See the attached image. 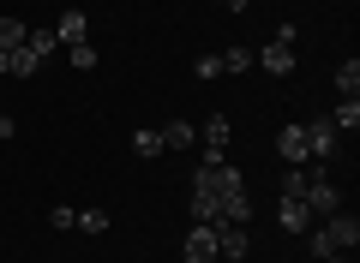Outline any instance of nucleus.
I'll use <instances>...</instances> for the list:
<instances>
[{
    "mask_svg": "<svg viewBox=\"0 0 360 263\" xmlns=\"http://www.w3.org/2000/svg\"><path fill=\"white\" fill-rule=\"evenodd\" d=\"M229 144H234L229 114H210L205 120V162H229Z\"/></svg>",
    "mask_w": 360,
    "mask_h": 263,
    "instance_id": "obj_4",
    "label": "nucleus"
},
{
    "mask_svg": "<svg viewBox=\"0 0 360 263\" xmlns=\"http://www.w3.org/2000/svg\"><path fill=\"white\" fill-rule=\"evenodd\" d=\"M37 72H42V60H37L30 48H13V54H6V78H37Z\"/></svg>",
    "mask_w": 360,
    "mask_h": 263,
    "instance_id": "obj_14",
    "label": "nucleus"
},
{
    "mask_svg": "<svg viewBox=\"0 0 360 263\" xmlns=\"http://www.w3.org/2000/svg\"><path fill=\"white\" fill-rule=\"evenodd\" d=\"M0 78H6V54H0Z\"/></svg>",
    "mask_w": 360,
    "mask_h": 263,
    "instance_id": "obj_27",
    "label": "nucleus"
},
{
    "mask_svg": "<svg viewBox=\"0 0 360 263\" xmlns=\"http://www.w3.org/2000/svg\"><path fill=\"white\" fill-rule=\"evenodd\" d=\"M222 222H234V227L252 222V191H229V198H222Z\"/></svg>",
    "mask_w": 360,
    "mask_h": 263,
    "instance_id": "obj_13",
    "label": "nucleus"
},
{
    "mask_svg": "<svg viewBox=\"0 0 360 263\" xmlns=\"http://www.w3.org/2000/svg\"><path fill=\"white\" fill-rule=\"evenodd\" d=\"M276 156H283L288 168H307V162H312V150H307V132H300V120L276 132Z\"/></svg>",
    "mask_w": 360,
    "mask_h": 263,
    "instance_id": "obj_8",
    "label": "nucleus"
},
{
    "mask_svg": "<svg viewBox=\"0 0 360 263\" xmlns=\"http://www.w3.org/2000/svg\"><path fill=\"white\" fill-rule=\"evenodd\" d=\"M25 36H30V25H25V18H0V54L25 48Z\"/></svg>",
    "mask_w": 360,
    "mask_h": 263,
    "instance_id": "obj_15",
    "label": "nucleus"
},
{
    "mask_svg": "<svg viewBox=\"0 0 360 263\" xmlns=\"http://www.w3.org/2000/svg\"><path fill=\"white\" fill-rule=\"evenodd\" d=\"M295 42H300V30H295V25H283L276 36L264 42V48H258V66H264L270 78H288V72H295Z\"/></svg>",
    "mask_w": 360,
    "mask_h": 263,
    "instance_id": "obj_3",
    "label": "nucleus"
},
{
    "mask_svg": "<svg viewBox=\"0 0 360 263\" xmlns=\"http://www.w3.org/2000/svg\"><path fill=\"white\" fill-rule=\"evenodd\" d=\"M276 227H288V234H307L312 227V210L300 198H276Z\"/></svg>",
    "mask_w": 360,
    "mask_h": 263,
    "instance_id": "obj_9",
    "label": "nucleus"
},
{
    "mask_svg": "<svg viewBox=\"0 0 360 263\" xmlns=\"http://www.w3.org/2000/svg\"><path fill=\"white\" fill-rule=\"evenodd\" d=\"M180 263H217V227L193 222V234H186V245H180Z\"/></svg>",
    "mask_w": 360,
    "mask_h": 263,
    "instance_id": "obj_6",
    "label": "nucleus"
},
{
    "mask_svg": "<svg viewBox=\"0 0 360 263\" xmlns=\"http://www.w3.org/2000/svg\"><path fill=\"white\" fill-rule=\"evenodd\" d=\"M324 120H330L336 132H360V96H342L330 114H324Z\"/></svg>",
    "mask_w": 360,
    "mask_h": 263,
    "instance_id": "obj_12",
    "label": "nucleus"
},
{
    "mask_svg": "<svg viewBox=\"0 0 360 263\" xmlns=\"http://www.w3.org/2000/svg\"><path fill=\"white\" fill-rule=\"evenodd\" d=\"M246 251H252L246 227H234V222H217V263H240Z\"/></svg>",
    "mask_w": 360,
    "mask_h": 263,
    "instance_id": "obj_7",
    "label": "nucleus"
},
{
    "mask_svg": "<svg viewBox=\"0 0 360 263\" xmlns=\"http://www.w3.org/2000/svg\"><path fill=\"white\" fill-rule=\"evenodd\" d=\"M300 132H307V150H312V162H330V156H336V144H342V132H336L330 120H307Z\"/></svg>",
    "mask_w": 360,
    "mask_h": 263,
    "instance_id": "obj_5",
    "label": "nucleus"
},
{
    "mask_svg": "<svg viewBox=\"0 0 360 263\" xmlns=\"http://www.w3.org/2000/svg\"><path fill=\"white\" fill-rule=\"evenodd\" d=\"M300 191H307V168H288L283 174V198H300Z\"/></svg>",
    "mask_w": 360,
    "mask_h": 263,
    "instance_id": "obj_23",
    "label": "nucleus"
},
{
    "mask_svg": "<svg viewBox=\"0 0 360 263\" xmlns=\"http://www.w3.org/2000/svg\"><path fill=\"white\" fill-rule=\"evenodd\" d=\"M300 203L312 210V222H324V215L342 210V186L330 180V168H324V162H307V191H300Z\"/></svg>",
    "mask_w": 360,
    "mask_h": 263,
    "instance_id": "obj_2",
    "label": "nucleus"
},
{
    "mask_svg": "<svg viewBox=\"0 0 360 263\" xmlns=\"http://www.w3.org/2000/svg\"><path fill=\"white\" fill-rule=\"evenodd\" d=\"M222 72H252V48H222Z\"/></svg>",
    "mask_w": 360,
    "mask_h": 263,
    "instance_id": "obj_21",
    "label": "nucleus"
},
{
    "mask_svg": "<svg viewBox=\"0 0 360 263\" xmlns=\"http://www.w3.org/2000/svg\"><path fill=\"white\" fill-rule=\"evenodd\" d=\"M217 6H229V13H246V6H252V0H217Z\"/></svg>",
    "mask_w": 360,
    "mask_h": 263,
    "instance_id": "obj_26",
    "label": "nucleus"
},
{
    "mask_svg": "<svg viewBox=\"0 0 360 263\" xmlns=\"http://www.w3.org/2000/svg\"><path fill=\"white\" fill-rule=\"evenodd\" d=\"M13 132H18V120H13V114H0V138H13Z\"/></svg>",
    "mask_w": 360,
    "mask_h": 263,
    "instance_id": "obj_25",
    "label": "nucleus"
},
{
    "mask_svg": "<svg viewBox=\"0 0 360 263\" xmlns=\"http://www.w3.org/2000/svg\"><path fill=\"white\" fill-rule=\"evenodd\" d=\"M354 245H360V222H354V215H342V210L307 227V251H312L319 263H342Z\"/></svg>",
    "mask_w": 360,
    "mask_h": 263,
    "instance_id": "obj_1",
    "label": "nucleus"
},
{
    "mask_svg": "<svg viewBox=\"0 0 360 263\" xmlns=\"http://www.w3.org/2000/svg\"><path fill=\"white\" fill-rule=\"evenodd\" d=\"M193 72H198V78H217V72H222V54H198Z\"/></svg>",
    "mask_w": 360,
    "mask_h": 263,
    "instance_id": "obj_24",
    "label": "nucleus"
},
{
    "mask_svg": "<svg viewBox=\"0 0 360 263\" xmlns=\"http://www.w3.org/2000/svg\"><path fill=\"white\" fill-rule=\"evenodd\" d=\"M84 25H90V18H84V13H78V6H72V13H66L60 25H54V36H60L66 48H72V42H84Z\"/></svg>",
    "mask_w": 360,
    "mask_h": 263,
    "instance_id": "obj_17",
    "label": "nucleus"
},
{
    "mask_svg": "<svg viewBox=\"0 0 360 263\" xmlns=\"http://www.w3.org/2000/svg\"><path fill=\"white\" fill-rule=\"evenodd\" d=\"M72 234H108V215H103V210H78Z\"/></svg>",
    "mask_w": 360,
    "mask_h": 263,
    "instance_id": "obj_20",
    "label": "nucleus"
},
{
    "mask_svg": "<svg viewBox=\"0 0 360 263\" xmlns=\"http://www.w3.org/2000/svg\"><path fill=\"white\" fill-rule=\"evenodd\" d=\"M336 90H342V96H360V60H354V54L336 66Z\"/></svg>",
    "mask_w": 360,
    "mask_h": 263,
    "instance_id": "obj_18",
    "label": "nucleus"
},
{
    "mask_svg": "<svg viewBox=\"0 0 360 263\" xmlns=\"http://www.w3.org/2000/svg\"><path fill=\"white\" fill-rule=\"evenodd\" d=\"M25 48L37 54V60H49V54L60 48V36H54V30H30V36H25Z\"/></svg>",
    "mask_w": 360,
    "mask_h": 263,
    "instance_id": "obj_19",
    "label": "nucleus"
},
{
    "mask_svg": "<svg viewBox=\"0 0 360 263\" xmlns=\"http://www.w3.org/2000/svg\"><path fill=\"white\" fill-rule=\"evenodd\" d=\"M198 144V126L193 120H168L162 126V150H193Z\"/></svg>",
    "mask_w": 360,
    "mask_h": 263,
    "instance_id": "obj_11",
    "label": "nucleus"
},
{
    "mask_svg": "<svg viewBox=\"0 0 360 263\" xmlns=\"http://www.w3.org/2000/svg\"><path fill=\"white\" fill-rule=\"evenodd\" d=\"M132 156H144V162H156V156H162V132H156V126H144V132H132Z\"/></svg>",
    "mask_w": 360,
    "mask_h": 263,
    "instance_id": "obj_16",
    "label": "nucleus"
},
{
    "mask_svg": "<svg viewBox=\"0 0 360 263\" xmlns=\"http://www.w3.org/2000/svg\"><path fill=\"white\" fill-rule=\"evenodd\" d=\"M193 222H205V227L222 222V198H217L210 186H198V180H193Z\"/></svg>",
    "mask_w": 360,
    "mask_h": 263,
    "instance_id": "obj_10",
    "label": "nucleus"
},
{
    "mask_svg": "<svg viewBox=\"0 0 360 263\" xmlns=\"http://www.w3.org/2000/svg\"><path fill=\"white\" fill-rule=\"evenodd\" d=\"M66 60H72V72H90V66H96V48H90V42H72Z\"/></svg>",
    "mask_w": 360,
    "mask_h": 263,
    "instance_id": "obj_22",
    "label": "nucleus"
}]
</instances>
